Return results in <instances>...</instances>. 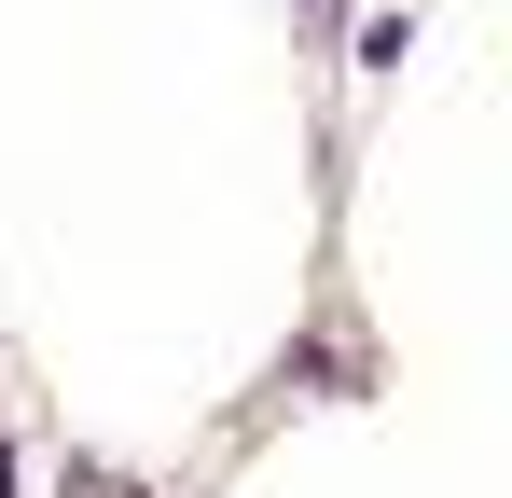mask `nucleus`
<instances>
[{"label": "nucleus", "instance_id": "nucleus-1", "mask_svg": "<svg viewBox=\"0 0 512 498\" xmlns=\"http://www.w3.org/2000/svg\"><path fill=\"white\" fill-rule=\"evenodd\" d=\"M0 485H14V457H0Z\"/></svg>", "mask_w": 512, "mask_h": 498}]
</instances>
